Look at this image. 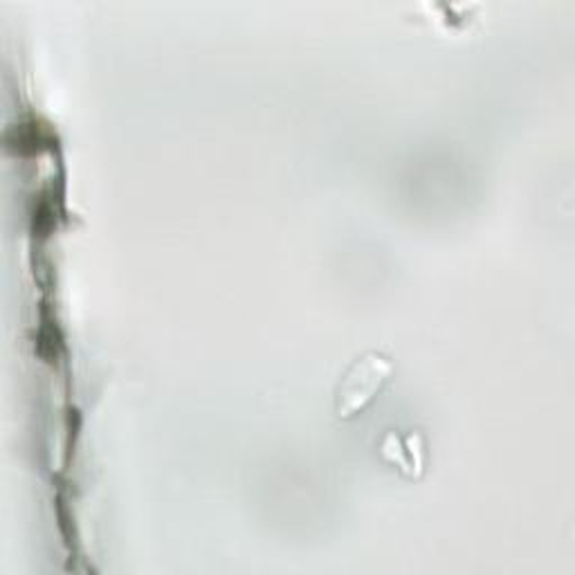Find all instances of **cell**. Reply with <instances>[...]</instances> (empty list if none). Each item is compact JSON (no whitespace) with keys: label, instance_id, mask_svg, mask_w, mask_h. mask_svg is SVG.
Returning <instances> with one entry per match:
<instances>
[{"label":"cell","instance_id":"6da1fadb","mask_svg":"<svg viewBox=\"0 0 575 575\" xmlns=\"http://www.w3.org/2000/svg\"><path fill=\"white\" fill-rule=\"evenodd\" d=\"M394 365L389 358H385L378 350H369V354L354 360L337 382L335 389V411L340 419H350L354 413L362 411L373 396L385 385L387 378L392 375Z\"/></svg>","mask_w":575,"mask_h":575},{"label":"cell","instance_id":"7a4b0ae2","mask_svg":"<svg viewBox=\"0 0 575 575\" xmlns=\"http://www.w3.org/2000/svg\"><path fill=\"white\" fill-rule=\"evenodd\" d=\"M382 457H385L387 461H392L394 465H398L409 476L421 472L417 465H413L411 459L405 457V447H403V443H400V438L396 434H387L385 440H382Z\"/></svg>","mask_w":575,"mask_h":575}]
</instances>
